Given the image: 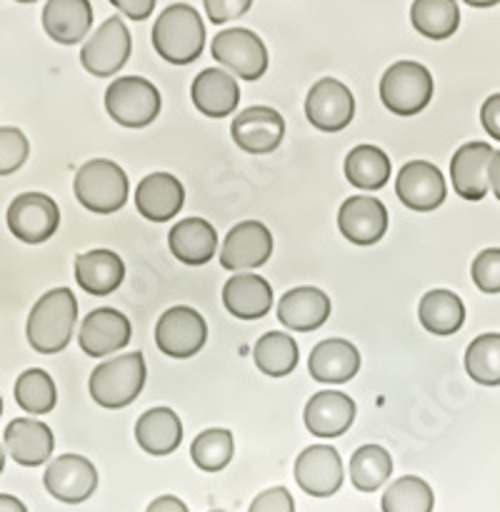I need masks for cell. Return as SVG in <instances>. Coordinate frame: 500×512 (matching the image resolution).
I'll return each instance as SVG.
<instances>
[{
  "mask_svg": "<svg viewBox=\"0 0 500 512\" xmlns=\"http://www.w3.org/2000/svg\"><path fill=\"white\" fill-rule=\"evenodd\" d=\"M78 320V300L70 288H55L33 305L25 323V338L40 355L63 353L73 338Z\"/></svg>",
  "mask_w": 500,
  "mask_h": 512,
  "instance_id": "cell-1",
  "label": "cell"
},
{
  "mask_svg": "<svg viewBox=\"0 0 500 512\" xmlns=\"http://www.w3.org/2000/svg\"><path fill=\"white\" fill-rule=\"evenodd\" d=\"M153 48L165 63L190 65L205 48V25L188 3L168 5L153 25Z\"/></svg>",
  "mask_w": 500,
  "mask_h": 512,
  "instance_id": "cell-2",
  "label": "cell"
},
{
  "mask_svg": "<svg viewBox=\"0 0 500 512\" xmlns=\"http://www.w3.org/2000/svg\"><path fill=\"white\" fill-rule=\"evenodd\" d=\"M145 378H148V368H145L143 353L118 355L108 363H100L90 373V398L105 410L128 408L143 393Z\"/></svg>",
  "mask_w": 500,
  "mask_h": 512,
  "instance_id": "cell-3",
  "label": "cell"
},
{
  "mask_svg": "<svg viewBox=\"0 0 500 512\" xmlns=\"http://www.w3.org/2000/svg\"><path fill=\"white\" fill-rule=\"evenodd\" d=\"M75 198L90 213L110 215L118 213L128 203V175L118 163L105 158L88 160L75 173Z\"/></svg>",
  "mask_w": 500,
  "mask_h": 512,
  "instance_id": "cell-4",
  "label": "cell"
},
{
  "mask_svg": "<svg viewBox=\"0 0 500 512\" xmlns=\"http://www.w3.org/2000/svg\"><path fill=\"white\" fill-rule=\"evenodd\" d=\"M433 98V75L415 60H398L380 80V100L390 113L400 118L423 113Z\"/></svg>",
  "mask_w": 500,
  "mask_h": 512,
  "instance_id": "cell-5",
  "label": "cell"
},
{
  "mask_svg": "<svg viewBox=\"0 0 500 512\" xmlns=\"http://www.w3.org/2000/svg\"><path fill=\"white\" fill-rule=\"evenodd\" d=\"M105 110L123 128H145L160 113V93L150 80L125 75L105 90Z\"/></svg>",
  "mask_w": 500,
  "mask_h": 512,
  "instance_id": "cell-6",
  "label": "cell"
},
{
  "mask_svg": "<svg viewBox=\"0 0 500 512\" xmlns=\"http://www.w3.org/2000/svg\"><path fill=\"white\" fill-rule=\"evenodd\" d=\"M205 343H208V323L198 310L188 305H175L165 310L155 325V345L168 358H193L205 348Z\"/></svg>",
  "mask_w": 500,
  "mask_h": 512,
  "instance_id": "cell-7",
  "label": "cell"
},
{
  "mask_svg": "<svg viewBox=\"0 0 500 512\" xmlns=\"http://www.w3.org/2000/svg\"><path fill=\"white\" fill-rule=\"evenodd\" d=\"M210 53L223 70H230L243 80L263 78L268 70V48L248 28L220 30L210 43Z\"/></svg>",
  "mask_w": 500,
  "mask_h": 512,
  "instance_id": "cell-8",
  "label": "cell"
},
{
  "mask_svg": "<svg viewBox=\"0 0 500 512\" xmlns=\"http://www.w3.org/2000/svg\"><path fill=\"white\" fill-rule=\"evenodd\" d=\"M130 50H133V40H130L128 25L123 23V18L113 15L83 45L80 63L95 78H110L123 70L130 58Z\"/></svg>",
  "mask_w": 500,
  "mask_h": 512,
  "instance_id": "cell-9",
  "label": "cell"
},
{
  "mask_svg": "<svg viewBox=\"0 0 500 512\" xmlns=\"http://www.w3.org/2000/svg\"><path fill=\"white\" fill-rule=\"evenodd\" d=\"M5 223L20 243L40 245L53 238L55 230H58V203L45 193H23L8 205Z\"/></svg>",
  "mask_w": 500,
  "mask_h": 512,
  "instance_id": "cell-10",
  "label": "cell"
},
{
  "mask_svg": "<svg viewBox=\"0 0 500 512\" xmlns=\"http://www.w3.org/2000/svg\"><path fill=\"white\" fill-rule=\"evenodd\" d=\"M305 115L313 128L323 133H340L355 118V98L348 85L335 78H323L308 90Z\"/></svg>",
  "mask_w": 500,
  "mask_h": 512,
  "instance_id": "cell-11",
  "label": "cell"
},
{
  "mask_svg": "<svg viewBox=\"0 0 500 512\" xmlns=\"http://www.w3.org/2000/svg\"><path fill=\"white\" fill-rule=\"evenodd\" d=\"M43 485L58 503L80 505L98 488V470L83 455H60L45 468Z\"/></svg>",
  "mask_w": 500,
  "mask_h": 512,
  "instance_id": "cell-12",
  "label": "cell"
},
{
  "mask_svg": "<svg viewBox=\"0 0 500 512\" xmlns=\"http://www.w3.org/2000/svg\"><path fill=\"white\" fill-rule=\"evenodd\" d=\"M295 483L310 498H330L343 488V460L333 445H310L295 460Z\"/></svg>",
  "mask_w": 500,
  "mask_h": 512,
  "instance_id": "cell-13",
  "label": "cell"
},
{
  "mask_svg": "<svg viewBox=\"0 0 500 512\" xmlns=\"http://www.w3.org/2000/svg\"><path fill=\"white\" fill-rule=\"evenodd\" d=\"M395 193L405 208L415 210V213H430L445 203L448 185H445L443 173L433 163L410 160L395 178Z\"/></svg>",
  "mask_w": 500,
  "mask_h": 512,
  "instance_id": "cell-14",
  "label": "cell"
},
{
  "mask_svg": "<svg viewBox=\"0 0 500 512\" xmlns=\"http://www.w3.org/2000/svg\"><path fill=\"white\" fill-rule=\"evenodd\" d=\"M273 255V235L258 220L233 225L220 248V265L225 270H253L265 265Z\"/></svg>",
  "mask_w": 500,
  "mask_h": 512,
  "instance_id": "cell-15",
  "label": "cell"
},
{
  "mask_svg": "<svg viewBox=\"0 0 500 512\" xmlns=\"http://www.w3.org/2000/svg\"><path fill=\"white\" fill-rule=\"evenodd\" d=\"M235 145L250 155L273 153L285 135V120L278 110L265 108V105H253L243 113L235 115L230 125Z\"/></svg>",
  "mask_w": 500,
  "mask_h": 512,
  "instance_id": "cell-16",
  "label": "cell"
},
{
  "mask_svg": "<svg viewBox=\"0 0 500 512\" xmlns=\"http://www.w3.org/2000/svg\"><path fill=\"white\" fill-rule=\"evenodd\" d=\"M130 335H133L130 320L120 310L98 308L85 315L78 343L90 358H105V355L123 350L130 343Z\"/></svg>",
  "mask_w": 500,
  "mask_h": 512,
  "instance_id": "cell-17",
  "label": "cell"
},
{
  "mask_svg": "<svg viewBox=\"0 0 500 512\" xmlns=\"http://www.w3.org/2000/svg\"><path fill=\"white\" fill-rule=\"evenodd\" d=\"M338 228L353 245H375L388 230V210L378 198L353 195L338 210Z\"/></svg>",
  "mask_w": 500,
  "mask_h": 512,
  "instance_id": "cell-18",
  "label": "cell"
},
{
  "mask_svg": "<svg viewBox=\"0 0 500 512\" xmlns=\"http://www.w3.org/2000/svg\"><path fill=\"white\" fill-rule=\"evenodd\" d=\"M495 150L488 143H465L455 150L450 160V183L463 200H483L488 195V168Z\"/></svg>",
  "mask_w": 500,
  "mask_h": 512,
  "instance_id": "cell-19",
  "label": "cell"
},
{
  "mask_svg": "<svg viewBox=\"0 0 500 512\" xmlns=\"http://www.w3.org/2000/svg\"><path fill=\"white\" fill-rule=\"evenodd\" d=\"M305 428L315 438H340L355 420V403L340 390H320L305 405Z\"/></svg>",
  "mask_w": 500,
  "mask_h": 512,
  "instance_id": "cell-20",
  "label": "cell"
},
{
  "mask_svg": "<svg viewBox=\"0 0 500 512\" xmlns=\"http://www.w3.org/2000/svg\"><path fill=\"white\" fill-rule=\"evenodd\" d=\"M185 190L170 173H150L135 188V208L150 223H168L183 210Z\"/></svg>",
  "mask_w": 500,
  "mask_h": 512,
  "instance_id": "cell-21",
  "label": "cell"
},
{
  "mask_svg": "<svg viewBox=\"0 0 500 512\" xmlns=\"http://www.w3.org/2000/svg\"><path fill=\"white\" fill-rule=\"evenodd\" d=\"M53 448V430L45 423H38V420L15 418L5 428V450H8L10 460H15L23 468L45 465L53 455Z\"/></svg>",
  "mask_w": 500,
  "mask_h": 512,
  "instance_id": "cell-22",
  "label": "cell"
},
{
  "mask_svg": "<svg viewBox=\"0 0 500 512\" xmlns=\"http://www.w3.org/2000/svg\"><path fill=\"white\" fill-rule=\"evenodd\" d=\"M360 353L353 343L343 338H328L310 350L308 373L315 383L340 385L358 375Z\"/></svg>",
  "mask_w": 500,
  "mask_h": 512,
  "instance_id": "cell-23",
  "label": "cell"
},
{
  "mask_svg": "<svg viewBox=\"0 0 500 512\" xmlns=\"http://www.w3.org/2000/svg\"><path fill=\"white\" fill-rule=\"evenodd\" d=\"M193 105L208 118H228L240 103V88L233 75L223 68H205L195 75L190 88Z\"/></svg>",
  "mask_w": 500,
  "mask_h": 512,
  "instance_id": "cell-24",
  "label": "cell"
},
{
  "mask_svg": "<svg viewBox=\"0 0 500 512\" xmlns=\"http://www.w3.org/2000/svg\"><path fill=\"white\" fill-rule=\"evenodd\" d=\"M330 298L318 288H293L280 298L278 320L295 333H313L330 318Z\"/></svg>",
  "mask_w": 500,
  "mask_h": 512,
  "instance_id": "cell-25",
  "label": "cell"
},
{
  "mask_svg": "<svg viewBox=\"0 0 500 512\" xmlns=\"http://www.w3.org/2000/svg\"><path fill=\"white\" fill-rule=\"evenodd\" d=\"M168 248L178 263L198 268L213 260L218 248V233L203 218H185L175 223L168 233Z\"/></svg>",
  "mask_w": 500,
  "mask_h": 512,
  "instance_id": "cell-26",
  "label": "cell"
},
{
  "mask_svg": "<svg viewBox=\"0 0 500 512\" xmlns=\"http://www.w3.org/2000/svg\"><path fill=\"white\" fill-rule=\"evenodd\" d=\"M223 305L233 318L260 320L270 313L273 288L260 275L238 273L223 285Z\"/></svg>",
  "mask_w": 500,
  "mask_h": 512,
  "instance_id": "cell-27",
  "label": "cell"
},
{
  "mask_svg": "<svg viewBox=\"0 0 500 512\" xmlns=\"http://www.w3.org/2000/svg\"><path fill=\"white\" fill-rule=\"evenodd\" d=\"M93 25L90 0H48L43 8V28L60 45H78Z\"/></svg>",
  "mask_w": 500,
  "mask_h": 512,
  "instance_id": "cell-28",
  "label": "cell"
},
{
  "mask_svg": "<svg viewBox=\"0 0 500 512\" xmlns=\"http://www.w3.org/2000/svg\"><path fill=\"white\" fill-rule=\"evenodd\" d=\"M75 280L90 295L115 293L125 280V263L113 250H88L75 258Z\"/></svg>",
  "mask_w": 500,
  "mask_h": 512,
  "instance_id": "cell-29",
  "label": "cell"
},
{
  "mask_svg": "<svg viewBox=\"0 0 500 512\" xmlns=\"http://www.w3.org/2000/svg\"><path fill=\"white\" fill-rule=\"evenodd\" d=\"M135 440L143 453L163 458L178 450L183 440V423L170 408L145 410L135 423Z\"/></svg>",
  "mask_w": 500,
  "mask_h": 512,
  "instance_id": "cell-30",
  "label": "cell"
},
{
  "mask_svg": "<svg viewBox=\"0 0 500 512\" xmlns=\"http://www.w3.org/2000/svg\"><path fill=\"white\" fill-rule=\"evenodd\" d=\"M418 318L428 333L445 338L455 335L465 325V305L450 290H430L420 300Z\"/></svg>",
  "mask_w": 500,
  "mask_h": 512,
  "instance_id": "cell-31",
  "label": "cell"
},
{
  "mask_svg": "<svg viewBox=\"0 0 500 512\" xmlns=\"http://www.w3.org/2000/svg\"><path fill=\"white\" fill-rule=\"evenodd\" d=\"M345 178L360 190H380L390 180V158L378 145H355L345 155Z\"/></svg>",
  "mask_w": 500,
  "mask_h": 512,
  "instance_id": "cell-32",
  "label": "cell"
},
{
  "mask_svg": "<svg viewBox=\"0 0 500 512\" xmlns=\"http://www.w3.org/2000/svg\"><path fill=\"white\" fill-rule=\"evenodd\" d=\"M410 23L430 40H445L458 30L460 8L455 0H413Z\"/></svg>",
  "mask_w": 500,
  "mask_h": 512,
  "instance_id": "cell-33",
  "label": "cell"
},
{
  "mask_svg": "<svg viewBox=\"0 0 500 512\" xmlns=\"http://www.w3.org/2000/svg\"><path fill=\"white\" fill-rule=\"evenodd\" d=\"M393 473V458L383 445H363L350 455V485L360 493H375Z\"/></svg>",
  "mask_w": 500,
  "mask_h": 512,
  "instance_id": "cell-34",
  "label": "cell"
},
{
  "mask_svg": "<svg viewBox=\"0 0 500 512\" xmlns=\"http://www.w3.org/2000/svg\"><path fill=\"white\" fill-rule=\"evenodd\" d=\"M298 343L288 333H265L255 343L253 360L268 378H285L298 365Z\"/></svg>",
  "mask_w": 500,
  "mask_h": 512,
  "instance_id": "cell-35",
  "label": "cell"
},
{
  "mask_svg": "<svg viewBox=\"0 0 500 512\" xmlns=\"http://www.w3.org/2000/svg\"><path fill=\"white\" fill-rule=\"evenodd\" d=\"M433 488L418 475H405L385 488L380 510L383 512H433Z\"/></svg>",
  "mask_w": 500,
  "mask_h": 512,
  "instance_id": "cell-36",
  "label": "cell"
},
{
  "mask_svg": "<svg viewBox=\"0 0 500 512\" xmlns=\"http://www.w3.org/2000/svg\"><path fill=\"white\" fill-rule=\"evenodd\" d=\"M465 373L485 388L500 385V333L478 335L465 350Z\"/></svg>",
  "mask_w": 500,
  "mask_h": 512,
  "instance_id": "cell-37",
  "label": "cell"
},
{
  "mask_svg": "<svg viewBox=\"0 0 500 512\" xmlns=\"http://www.w3.org/2000/svg\"><path fill=\"white\" fill-rule=\"evenodd\" d=\"M235 453L233 433L225 428L203 430L190 445V458L203 473H220L230 465Z\"/></svg>",
  "mask_w": 500,
  "mask_h": 512,
  "instance_id": "cell-38",
  "label": "cell"
},
{
  "mask_svg": "<svg viewBox=\"0 0 500 512\" xmlns=\"http://www.w3.org/2000/svg\"><path fill=\"white\" fill-rule=\"evenodd\" d=\"M55 383L45 370L30 368L15 380V403L30 415H45L55 408Z\"/></svg>",
  "mask_w": 500,
  "mask_h": 512,
  "instance_id": "cell-39",
  "label": "cell"
},
{
  "mask_svg": "<svg viewBox=\"0 0 500 512\" xmlns=\"http://www.w3.org/2000/svg\"><path fill=\"white\" fill-rule=\"evenodd\" d=\"M28 153L30 145L23 130L0 128V175H10L23 168Z\"/></svg>",
  "mask_w": 500,
  "mask_h": 512,
  "instance_id": "cell-40",
  "label": "cell"
},
{
  "mask_svg": "<svg viewBox=\"0 0 500 512\" xmlns=\"http://www.w3.org/2000/svg\"><path fill=\"white\" fill-rule=\"evenodd\" d=\"M470 275H473V283L480 293H500V248H488L478 253Z\"/></svg>",
  "mask_w": 500,
  "mask_h": 512,
  "instance_id": "cell-41",
  "label": "cell"
},
{
  "mask_svg": "<svg viewBox=\"0 0 500 512\" xmlns=\"http://www.w3.org/2000/svg\"><path fill=\"white\" fill-rule=\"evenodd\" d=\"M248 512H295V500L288 488H268L255 495Z\"/></svg>",
  "mask_w": 500,
  "mask_h": 512,
  "instance_id": "cell-42",
  "label": "cell"
},
{
  "mask_svg": "<svg viewBox=\"0 0 500 512\" xmlns=\"http://www.w3.org/2000/svg\"><path fill=\"white\" fill-rule=\"evenodd\" d=\"M205 13H208L210 23L213 25H225L230 20L240 18L250 10L253 0H203Z\"/></svg>",
  "mask_w": 500,
  "mask_h": 512,
  "instance_id": "cell-43",
  "label": "cell"
},
{
  "mask_svg": "<svg viewBox=\"0 0 500 512\" xmlns=\"http://www.w3.org/2000/svg\"><path fill=\"white\" fill-rule=\"evenodd\" d=\"M480 123H483L485 133L500 143V93H493L480 108Z\"/></svg>",
  "mask_w": 500,
  "mask_h": 512,
  "instance_id": "cell-44",
  "label": "cell"
},
{
  "mask_svg": "<svg viewBox=\"0 0 500 512\" xmlns=\"http://www.w3.org/2000/svg\"><path fill=\"white\" fill-rule=\"evenodd\" d=\"M110 5H115L125 18L145 20L150 18V13H153L155 0H110Z\"/></svg>",
  "mask_w": 500,
  "mask_h": 512,
  "instance_id": "cell-45",
  "label": "cell"
},
{
  "mask_svg": "<svg viewBox=\"0 0 500 512\" xmlns=\"http://www.w3.org/2000/svg\"><path fill=\"white\" fill-rule=\"evenodd\" d=\"M145 512H190V510L188 505H185L180 498H175V495H160V498H155L153 503L145 508Z\"/></svg>",
  "mask_w": 500,
  "mask_h": 512,
  "instance_id": "cell-46",
  "label": "cell"
},
{
  "mask_svg": "<svg viewBox=\"0 0 500 512\" xmlns=\"http://www.w3.org/2000/svg\"><path fill=\"white\" fill-rule=\"evenodd\" d=\"M488 183L493 188L495 198L500 200V150H495L493 158H490V168H488Z\"/></svg>",
  "mask_w": 500,
  "mask_h": 512,
  "instance_id": "cell-47",
  "label": "cell"
},
{
  "mask_svg": "<svg viewBox=\"0 0 500 512\" xmlns=\"http://www.w3.org/2000/svg\"><path fill=\"white\" fill-rule=\"evenodd\" d=\"M0 512H28V508H25L23 500L0 493Z\"/></svg>",
  "mask_w": 500,
  "mask_h": 512,
  "instance_id": "cell-48",
  "label": "cell"
},
{
  "mask_svg": "<svg viewBox=\"0 0 500 512\" xmlns=\"http://www.w3.org/2000/svg\"><path fill=\"white\" fill-rule=\"evenodd\" d=\"M463 3L473 5V8H493V5H498L500 0H463Z\"/></svg>",
  "mask_w": 500,
  "mask_h": 512,
  "instance_id": "cell-49",
  "label": "cell"
},
{
  "mask_svg": "<svg viewBox=\"0 0 500 512\" xmlns=\"http://www.w3.org/2000/svg\"><path fill=\"white\" fill-rule=\"evenodd\" d=\"M3 468H5V450L3 445H0V473H3Z\"/></svg>",
  "mask_w": 500,
  "mask_h": 512,
  "instance_id": "cell-50",
  "label": "cell"
},
{
  "mask_svg": "<svg viewBox=\"0 0 500 512\" xmlns=\"http://www.w3.org/2000/svg\"><path fill=\"white\" fill-rule=\"evenodd\" d=\"M15 3H35V0H15Z\"/></svg>",
  "mask_w": 500,
  "mask_h": 512,
  "instance_id": "cell-51",
  "label": "cell"
},
{
  "mask_svg": "<svg viewBox=\"0 0 500 512\" xmlns=\"http://www.w3.org/2000/svg\"><path fill=\"white\" fill-rule=\"evenodd\" d=\"M0 415H3V398H0Z\"/></svg>",
  "mask_w": 500,
  "mask_h": 512,
  "instance_id": "cell-52",
  "label": "cell"
},
{
  "mask_svg": "<svg viewBox=\"0 0 500 512\" xmlns=\"http://www.w3.org/2000/svg\"><path fill=\"white\" fill-rule=\"evenodd\" d=\"M210 512H225V510H210Z\"/></svg>",
  "mask_w": 500,
  "mask_h": 512,
  "instance_id": "cell-53",
  "label": "cell"
}]
</instances>
